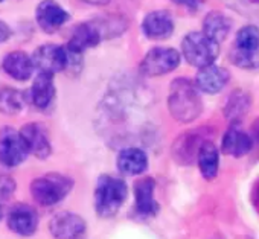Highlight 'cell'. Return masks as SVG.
<instances>
[{
  "mask_svg": "<svg viewBox=\"0 0 259 239\" xmlns=\"http://www.w3.org/2000/svg\"><path fill=\"white\" fill-rule=\"evenodd\" d=\"M180 64V54L172 47H154L141 63V72L145 76H160L176 70Z\"/></svg>",
  "mask_w": 259,
  "mask_h": 239,
  "instance_id": "5",
  "label": "cell"
},
{
  "mask_svg": "<svg viewBox=\"0 0 259 239\" xmlns=\"http://www.w3.org/2000/svg\"><path fill=\"white\" fill-rule=\"evenodd\" d=\"M14 181L13 178H2L0 180V195L2 197H10L14 190Z\"/></svg>",
  "mask_w": 259,
  "mask_h": 239,
  "instance_id": "30",
  "label": "cell"
},
{
  "mask_svg": "<svg viewBox=\"0 0 259 239\" xmlns=\"http://www.w3.org/2000/svg\"><path fill=\"white\" fill-rule=\"evenodd\" d=\"M176 5H180L189 11H198L200 10V5H201V0H171Z\"/></svg>",
  "mask_w": 259,
  "mask_h": 239,
  "instance_id": "29",
  "label": "cell"
},
{
  "mask_svg": "<svg viewBox=\"0 0 259 239\" xmlns=\"http://www.w3.org/2000/svg\"><path fill=\"white\" fill-rule=\"evenodd\" d=\"M95 23V26L99 29L102 38H110V37H116L122 32H125V29L128 28V22L125 17L122 16H104L101 19L92 20Z\"/></svg>",
  "mask_w": 259,
  "mask_h": 239,
  "instance_id": "25",
  "label": "cell"
},
{
  "mask_svg": "<svg viewBox=\"0 0 259 239\" xmlns=\"http://www.w3.org/2000/svg\"><path fill=\"white\" fill-rule=\"evenodd\" d=\"M232 31V20L221 11L209 13L203 20V34H206L215 43H221Z\"/></svg>",
  "mask_w": 259,
  "mask_h": 239,
  "instance_id": "21",
  "label": "cell"
},
{
  "mask_svg": "<svg viewBox=\"0 0 259 239\" xmlns=\"http://www.w3.org/2000/svg\"><path fill=\"white\" fill-rule=\"evenodd\" d=\"M0 2H4V0H0Z\"/></svg>",
  "mask_w": 259,
  "mask_h": 239,
  "instance_id": "35",
  "label": "cell"
},
{
  "mask_svg": "<svg viewBox=\"0 0 259 239\" xmlns=\"http://www.w3.org/2000/svg\"><path fill=\"white\" fill-rule=\"evenodd\" d=\"M218 239H220V237H218Z\"/></svg>",
  "mask_w": 259,
  "mask_h": 239,
  "instance_id": "36",
  "label": "cell"
},
{
  "mask_svg": "<svg viewBox=\"0 0 259 239\" xmlns=\"http://www.w3.org/2000/svg\"><path fill=\"white\" fill-rule=\"evenodd\" d=\"M81 2L87 5H93V7H102V5H107L110 0H81Z\"/></svg>",
  "mask_w": 259,
  "mask_h": 239,
  "instance_id": "32",
  "label": "cell"
},
{
  "mask_svg": "<svg viewBox=\"0 0 259 239\" xmlns=\"http://www.w3.org/2000/svg\"><path fill=\"white\" fill-rule=\"evenodd\" d=\"M197 163H198V169L201 175L206 180H213L217 177L218 168H220V151L212 140H206L201 145L198 151Z\"/></svg>",
  "mask_w": 259,
  "mask_h": 239,
  "instance_id": "22",
  "label": "cell"
},
{
  "mask_svg": "<svg viewBox=\"0 0 259 239\" xmlns=\"http://www.w3.org/2000/svg\"><path fill=\"white\" fill-rule=\"evenodd\" d=\"M126 198V183L113 175H101L95 189V210L101 218H113Z\"/></svg>",
  "mask_w": 259,
  "mask_h": 239,
  "instance_id": "2",
  "label": "cell"
},
{
  "mask_svg": "<svg viewBox=\"0 0 259 239\" xmlns=\"http://www.w3.org/2000/svg\"><path fill=\"white\" fill-rule=\"evenodd\" d=\"M145 37L151 40H165L174 32V17L169 11L160 10L150 13L142 22Z\"/></svg>",
  "mask_w": 259,
  "mask_h": 239,
  "instance_id": "15",
  "label": "cell"
},
{
  "mask_svg": "<svg viewBox=\"0 0 259 239\" xmlns=\"http://www.w3.org/2000/svg\"><path fill=\"white\" fill-rule=\"evenodd\" d=\"M250 105H251V101H250L248 93L242 90H235L226 102L224 114L229 121H232V124H239L241 117L248 113Z\"/></svg>",
  "mask_w": 259,
  "mask_h": 239,
  "instance_id": "23",
  "label": "cell"
},
{
  "mask_svg": "<svg viewBox=\"0 0 259 239\" xmlns=\"http://www.w3.org/2000/svg\"><path fill=\"white\" fill-rule=\"evenodd\" d=\"M253 128H254V136H256V140H259V121L254 124V127H253Z\"/></svg>",
  "mask_w": 259,
  "mask_h": 239,
  "instance_id": "33",
  "label": "cell"
},
{
  "mask_svg": "<svg viewBox=\"0 0 259 239\" xmlns=\"http://www.w3.org/2000/svg\"><path fill=\"white\" fill-rule=\"evenodd\" d=\"M49 230L55 239H81L87 230V224L73 212H60L52 216Z\"/></svg>",
  "mask_w": 259,
  "mask_h": 239,
  "instance_id": "8",
  "label": "cell"
},
{
  "mask_svg": "<svg viewBox=\"0 0 259 239\" xmlns=\"http://www.w3.org/2000/svg\"><path fill=\"white\" fill-rule=\"evenodd\" d=\"M72 187H73L72 178L63 174L51 172L35 178L31 183V195L38 204L45 207H51L63 201L69 195Z\"/></svg>",
  "mask_w": 259,
  "mask_h": 239,
  "instance_id": "3",
  "label": "cell"
},
{
  "mask_svg": "<svg viewBox=\"0 0 259 239\" xmlns=\"http://www.w3.org/2000/svg\"><path fill=\"white\" fill-rule=\"evenodd\" d=\"M25 107V94L20 90L5 87L0 88V113L17 114Z\"/></svg>",
  "mask_w": 259,
  "mask_h": 239,
  "instance_id": "24",
  "label": "cell"
},
{
  "mask_svg": "<svg viewBox=\"0 0 259 239\" xmlns=\"http://www.w3.org/2000/svg\"><path fill=\"white\" fill-rule=\"evenodd\" d=\"M235 47H241V49L259 47V29L254 25L242 26L235 37Z\"/></svg>",
  "mask_w": 259,
  "mask_h": 239,
  "instance_id": "27",
  "label": "cell"
},
{
  "mask_svg": "<svg viewBox=\"0 0 259 239\" xmlns=\"http://www.w3.org/2000/svg\"><path fill=\"white\" fill-rule=\"evenodd\" d=\"M168 108L180 124H189L201 114L203 102L195 82L188 78H177L169 87Z\"/></svg>",
  "mask_w": 259,
  "mask_h": 239,
  "instance_id": "1",
  "label": "cell"
},
{
  "mask_svg": "<svg viewBox=\"0 0 259 239\" xmlns=\"http://www.w3.org/2000/svg\"><path fill=\"white\" fill-rule=\"evenodd\" d=\"M69 13L54 0H41L35 10V20L38 28L46 34L57 32L66 22H69Z\"/></svg>",
  "mask_w": 259,
  "mask_h": 239,
  "instance_id": "9",
  "label": "cell"
},
{
  "mask_svg": "<svg viewBox=\"0 0 259 239\" xmlns=\"http://www.w3.org/2000/svg\"><path fill=\"white\" fill-rule=\"evenodd\" d=\"M206 140H209V139H204V136L200 130L198 131L192 130V131L180 136L176 140L174 148H172L174 159L182 165H191L192 162L197 160L198 151Z\"/></svg>",
  "mask_w": 259,
  "mask_h": 239,
  "instance_id": "14",
  "label": "cell"
},
{
  "mask_svg": "<svg viewBox=\"0 0 259 239\" xmlns=\"http://www.w3.org/2000/svg\"><path fill=\"white\" fill-rule=\"evenodd\" d=\"M182 54L191 66L204 69L212 66L217 60L220 54V44L203 32H191L182 41Z\"/></svg>",
  "mask_w": 259,
  "mask_h": 239,
  "instance_id": "4",
  "label": "cell"
},
{
  "mask_svg": "<svg viewBox=\"0 0 259 239\" xmlns=\"http://www.w3.org/2000/svg\"><path fill=\"white\" fill-rule=\"evenodd\" d=\"M230 61L239 69H245V70L259 69V47L241 49L233 46V49L230 51Z\"/></svg>",
  "mask_w": 259,
  "mask_h": 239,
  "instance_id": "26",
  "label": "cell"
},
{
  "mask_svg": "<svg viewBox=\"0 0 259 239\" xmlns=\"http://www.w3.org/2000/svg\"><path fill=\"white\" fill-rule=\"evenodd\" d=\"M69 55L67 51L57 44H43L35 49L32 54V63L34 67L40 73L55 75L58 72H63L67 69Z\"/></svg>",
  "mask_w": 259,
  "mask_h": 239,
  "instance_id": "7",
  "label": "cell"
},
{
  "mask_svg": "<svg viewBox=\"0 0 259 239\" xmlns=\"http://www.w3.org/2000/svg\"><path fill=\"white\" fill-rule=\"evenodd\" d=\"M11 37V29L7 23L4 22H0V43H4L7 41L8 38Z\"/></svg>",
  "mask_w": 259,
  "mask_h": 239,
  "instance_id": "31",
  "label": "cell"
},
{
  "mask_svg": "<svg viewBox=\"0 0 259 239\" xmlns=\"http://www.w3.org/2000/svg\"><path fill=\"white\" fill-rule=\"evenodd\" d=\"M229 79H230V73L227 69L212 64L198 70L195 76V85L200 91L217 94L227 85Z\"/></svg>",
  "mask_w": 259,
  "mask_h": 239,
  "instance_id": "16",
  "label": "cell"
},
{
  "mask_svg": "<svg viewBox=\"0 0 259 239\" xmlns=\"http://www.w3.org/2000/svg\"><path fill=\"white\" fill-rule=\"evenodd\" d=\"M156 181L151 177H144L135 184V198H136V213L141 218L156 216L159 212V203L154 198Z\"/></svg>",
  "mask_w": 259,
  "mask_h": 239,
  "instance_id": "12",
  "label": "cell"
},
{
  "mask_svg": "<svg viewBox=\"0 0 259 239\" xmlns=\"http://www.w3.org/2000/svg\"><path fill=\"white\" fill-rule=\"evenodd\" d=\"M20 134L29 154L35 156L37 159H48L51 156V151H52L51 140H49L46 128L41 124H37V122L26 124L20 130Z\"/></svg>",
  "mask_w": 259,
  "mask_h": 239,
  "instance_id": "10",
  "label": "cell"
},
{
  "mask_svg": "<svg viewBox=\"0 0 259 239\" xmlns=\"http://www.w3.org/2000/svg\"><path fill=\"white\" fill-rule=\"evenodd\" d=\"M29 151L22 139L20 131L13 127H5L0 131V163L13 168L25 162Z\"/></svg>",
  "mask_w": 259,
  "mask_h": 239,
  "instance_id": "6",
  "label": "cell"
},
{
  "mask_svg": "<svg viewBox=\"0 0 259 239\" xmlns=\"http://www.w3.org/2000/svg\"><path fill=\"white\" fill-rule=\"evenodd\" d=\"M2 67L7 75H10L16 81H26L32 76L34 63L32 57H29L23 51H13L10 52L2 63Z\"/></svg>",
  "mask_w": 259,
  "mask_h": 239,
  "instance_id": "19",
  "label": "cell"
},
{
  "mask_svg": "<svg viewBox=\"0 0 259 239\" xmlns=\"http://www.w3.org/2000/svg\"><path fill=\"white\" fill-rule=\"evenodd\" d=\"M8 227L20 236H31L38 227V215L29 204H16L8 213Z\"/></svg>",
  "mask_w": 259,
  "mask_h": 239,
  "instance_id": "11",
  "label": "cell"
},
{
  "mask_svg": "<svg viewBox=\"0 0 259 239\" xmlns=\"http://www.w3.org/2000/svg\"><path fill=\"white\" fill-rule=\"evenodd\" d=\"M101 40H102V35H101L99 29L95 26L93 22L81 23L73 29V32H72V35H70V38L67 41L66 49L69 52L82 55L84 51L98 46L101 43Z\"/></svg>",
  "mask_w": 259,
  "mask_h": 239,
  "instance_id": "17",
  "label": "cell"
},
{
  "mask_svg": "<svg viewBox=\"0 0 259 239\" xmlns=\"http://www.w3.org/2000/svg\"><path fill=\"white\" fill-rule=\"evenodd\" d=\"M55 98V84H54V76L48 73H38L37 78L32 82L31 87V101L32 104L45 110L48 108Z\"/></svg>",
  "mask_w": 259,
  "mask_h": 239,
  "instance_id": "20",
  "label": "cell"
},
{
  "mask_svg": "<svg viewBox=\"0 0 259 239\" xmlns=\"http://www.w3.org/2000/svg\"><path fill=\"white\" fill-rule=\"evenodd\" d=\"M116 163H117V169L123 175L135 177V175H141L147 171L148 157H147L145 151H142L141 148L128 147L119 153Z\"/></svg>",
  "mask_w": 259,
  "mask_h": 239,
  "instance_id": "18",
  "label": "cell"
},
{
  "mask_svg": "<svg viewBox=\"0 0 259 239\" xmlns=\"http://www.w3.org/2000/svg\"><path fill=\"white\" fill-rule=\"evenodd\" d=\"M253 148V139L247 134L239 124H232L223 136L221 153L230 157H242L248 154Z\"/></svg>",
  "mask_w": 259,
  "mask_h": 239,
  "instance_id": "13",
  "label": "cell"
},
{
  "mask_svg": "<svg viewBox=\"0 0 259 239\" xmlns=\"http://www.w3.org/2000/svg\"><path fill=\"white\" fill-rule=\"evenodd\" d=\"M226 2L242 14L259 17V0H226Z\"/></svg>",
  "mask_w": 259,
  "mask_h": 239,
  "instance_id": "28",
  "label": "cell"
},
{
  "mask_svg": "<svg viewBox=\"0 0 259 239\" xmlns=\"http://www.w3.org/2000/svg\"><path fill=\"white\" fill-rule=\"evenodd\" d=\"M2 216H4V209H2V206H0V219H2Z\"/></svg>",
  "mask_w": 259,
  "mask_h": 239,
  "instance_id": "34",
  "label": "cell"
}]
</instances>
